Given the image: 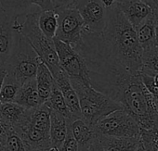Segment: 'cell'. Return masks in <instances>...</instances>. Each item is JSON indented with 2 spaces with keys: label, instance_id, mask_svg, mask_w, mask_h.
Returning a JSON list of instances; mask_svg holds the SVG:
<instances>
[{
  "label": "cell",
  "instance_id": "3",
  "mask_svg": "<svg viewBox=\"0 0 158 151\" xmlns=\"http://www.w3.org/2000/svg\"><path fill=\"white\" fill-rule=\"evenodd\" d=\"M15 29L14 46L9 59L5 63L8 76L23 85V84L35 79L41 60L28 39L16 26Z\"/></svg>",
  "mask_w": 158,
  "mask_h": 151
},
{
  "label": "cell",
  "instance_id": "24",
  "mask_svg": "<svg viewBox=\"0 0 158 151\" xmlns=\"http://www.w3.org/2000/svg\"><path fill=\"white\" fill-rule=\"evenodd\" d=\"M140 142L143 144L146 151H158V129L141 130Z\"/></svg>",
  "mask_w": 158,
  "mask_h": 151
},
{
  "label": "cell",
  "instance_id": "1",
  "mask_svg": "<svg viewBox=\"0 0 158 151\" xmlns=\"http://www.w3.org/2000/svg\"><path fill=\"white\" fill-rule=\"evenodd\" d=\"M107 10L106 25L101 34L106 49L128 71L140 74L143 49L135 27L127 20L117 4Z\"/></svg>",
  "mask_w": 158,
  "mask_h": 151
},
{
  "label": "cell",
  "instance_id": "34",
  "mask_svg": "<svg viewBox=\"0 0 158 151\" xmlns=\"http://www.w3.org/2000/svg\"><path fill=\"white\" fill-rule=\"evenodd\" d=\"M50 148V147H49ZM49 148H32L29 151H48Z\"/></svg>",
  "mask_w": 158,
  "mask_h": 151
},
{
  "label": "cell",
  "instance_id": "4",
  "mask_svg": "<svg viewBox=\"0 0 158 151\" xmlns=\"http://www.w3.org/2000/svg\"><path fill=\"white\" fill-rule=\"evenodd\" d=\"M38 15L39 12L27 14L24 22H18L16 27L28 39L40 60L45 63L51 71L53 77H56L63 69L60 63L54 40L47 37L39 28Z\"/></svg>",
  "mask_w": 158,
  "mask_h": 151
},
{
  "label": "cell",
  "instance_id": "30",
  "mask_svg": "<svg viewBox=\"0 0 158 151\" xmlns=\"http://www.w3.org/2000/svg\"><path fill=\"white\" fill-rule=\"evenodd\" d=\"M89 151H104L101 142L99 141V138H97L96 141L91 145V146H90Z\"/></svg>",
  "mask_w": 158,
  "mask_h": 151
},
{
  "label": "cell",
  "instance_id": "6",
  "mask_svg": "<svg viewBox=\"0 0 158 151\" xmlns=\"http://www.w3.org/2000/svg\"><path fill=\"white\" fill-rule=\"evenodd\" d=\"M56 11L59 24L55 38L71 45L73 48L77 47L83 40L86 30L81 15L74 8L56 9Z\"/></svg>",
  "mask_w": 158,
  "mask_h": 151
},
{
  "label": "cell",
  "instance_id": "7",
  "mask_svg": "<svg viewBox=\"0 0 158 151\" xmlns=\"http://www.w3.org/2000/svg\"><path fill=\"white\" fill-rule=\"evenodd\" d=\"M53 40L60 66L69 75V77L90 84L89 70L83 56L71 45L57 38Z\"/></svg>",
  "mask_w": 158,
  "mask_h": 151
},
{
  "label": "cell",
  "instance_id": "36",
  "mask_svg": "<svg viewBox=\"0 0 158 151\" xmlns=\"http://www.w3.org/2000/svg\"><path fill=\"white\" fill-rule=\"evenodd\" d=\"M1 148H2V143L0 142V151H1Z\"/></svg>",
  "mask_w": 158,
  "mask_h": 151
},
{
  "label": "cell",
  "instance_id": "38",
  "mask_svg": "<svg viewBox=\"0 0 158 151\" xmlns=\"http://www.w3.org/2000/svg\"><path fill=\"white\" fill-rule=\"evenodd\" d=\"M156 128L158 129V120H157V125H156Z\"/></svg>",
  "mask_w": 158,
  "mask_h": 151
},
{
  "label": "cell",
  "instance_id": "28",
  "mask_svg": "<svg viewBox=\"0 0 158 151\" xmlns=\"http://www.w3.org/2000/svg\"><path fill=\"white\" fill-rule=\"evenodd\" d=\"M54 10L61 8H73L76 0H52Z\"/></svg>",
  "mask_w": 158,
  "mask_h": 151
},
{
  "label": "cell",
  "instance_id": "14",
  "mask_svg": "<svg viewBox=\"0 0 158 151\" xmlns=\"http://www.w3.org/2000/svg\"><path fill=\"white\" fill-rule=\"evenodd\" d=\"M15 102L26 109H35L44 104L40 97L35 79L31 80L21 86Z\"/></svg>",
  "mask_w": 158,
  "mask_h": 151
},
{
  "label": "cell",
  "instance_id": "35",
  "mask_svg": "<svg viewBox=\"0 0 158 151\" xmlns=\"http://www.w3.org/2000/svg\"><path fill=\"white\" fill-rule=\"evenodd\" d=\"M48 151H60V149H58V148H55V147H52V146H51V147L49 148V150H48Z\"/></svg>",
  "mask_w": 158,
  "mask_h": 151
},
{
  "label": "cell",
  "instance_id": "18",
  "mask_svg": "<svg viewBox=\"0 0 158 151\" xmlns=\"http://www.w3.org/2000/svg\"><path fill=\"white\" fill-rule=\"evenodd\" d=\"M104 151H136L140 138H118L104 136L98 133Z\"/></svg>",
  "mask_w": 158,
  "mask_h": 151
},
{
  "label": "cell",
  "instance_id": "22",
  "mask_svg": "<svg viewBox=\"0 0 158 151\" xmlns=\"http://www.w3.org/2000/svg\"><path fill=\"white\" fill-rule=\"evenodd\" d=\"M22 85L10 76H6L3 85L0 90V103L15 102Z\"/></svg>",
  "mask_w": 158,
  "mask_h": 151
},
{
  "label": "cell",
  "instance_id": "8",
  "mask_svg": "<svg viewBox=\"0 0 158 151\" xmlns=\"http://www.w3.org/2000/svg\"><path fill=\"white\" fill-rule=\"evenodd\" d=\"M81 15L89 32L101 34L106 25L108 10L102 0H76L73 7Z\"/></svg>",
  "mask_w": 158,
  "mask_h": 151
},
{
  "label": "cell",
  "instance_id": "25",
  "mask_svg": "<svg viewBox=\"0 0 158 151\" xmlns=\"http://www.w3.org/2000/svg\"><path fill=\"white\" fill-rule=\"evenodd\" d=\"M142 70L158 73V47L143 51Z\"/></svg>",
  "mask_w": 158,
  "mask_h": 151
},
{
  "label": "cell",
  "instance_id": "23",
  "mask_svg": "<svg viewBox=\"0 0 158 151\" xmlns=\"http://www.w3.org/2000/svg\"><path fill=\"white\" fill-rule=\"evenodd\" d=\"M28 145L25 144L23 139L12 130L5 141L2 143L1 151H29Z\"/></svg>",
  "mask_w": 158,
  "mask_h": 151
},
{
  "label": "cell",
  "instance_id": "16",
  "mask_svg": "<svg viewBox=\"0 0 158 151\" xmlns=\"http://www.w3.org/2000/svg\"><path fill=\"white\" fill-rule=\"evenodd\" d=\"M28 110L16 102L0 103V119L14 130L23 121Z\"/></svg>",
  "mask_w": 158,
  "mask_h": 151
},
{
  "label": "cell",
  "instance_id": "2",
  "mask_svg": "<svg viewBox=\"0 0 158 151\" xmlns=\"http://www.w3.org/2000/svg\"><path fill=\"white\" fill-rule=\"evenodd\" d=\"M70 80L80 102L82 118L90 125L95 126L111 113L124 109L120 103L95 89L91 84L77 79Z\"/></svg>",
  "mask_w": 158,
  "mask_h": 151
},
{
  "label": "cell",
  "instance_id": "26",
  "mask_svg": "<svg viewBox=\"0 0 158 151\" xmlns=\"http://www.w3.org/2000/svg\"><path fill=\"white\" fill-rule=\"evenodd\" d=\"M140 76L148 91L155 99H158V73L142 70Z\"/></svg>",
  "mask_w": 158,
  "mask_h": 151
},
{
  "label": "cell",
  "instance_id": "12",
  "mask_svg": "<svg viewBox=\"0 0 158 151\" xmlns=\"http://www.w3.org/2000/svg\"><path fill=\"white\" fill-rule=\"evenodd\" d=\"M116 4L127 20L135 28L153 13L152 9L142 0H118Z\"/></svg>",
  "mask_w": 158,
  "mask_h": 151
},
{
  "label": "cell",
  "instance_id": "13",
  "mask_svg": "<svg viewBox=\"0 0 158 151\" xmlns=\"http://www.w3.org/2000/svg\"><path fill=\"white\" fill-rule=\"evenodd\" d=\"M58 86L60 87L63 97L66 101V104L69 108V110L71 112L72 118H81V108H80V102L77 96V93L75 89L73 88L69 75L66 73L64 70H62L56 77H54Z\"/></svg>",
  "mask_w": 158,
  "mask_h": 151
},
{
  "label": "cell",
  "instance_id": "32",
  "mask_svg": "<svg viewBox=\"0 0 158 151\" xmlns=\"http://www.w3.org/2000/svg\"><path fill=\"white\" fill-rule=\"evenodd\" d=\"M145 3H147L152 10H158V0H142Z\"/></svg>",
  "mask_w": 158,
  "mask_h": 151
},
{
  "label": "cell",
  "instance_id": "20",
  "mask_svg": "<svg viewBox=\"0 0 158 151\" xmlns=\"http://www.w3.org/2000/svg\"><path fill=\"white\" fill-rule=\"evenodd\" d=\"M58 13L56 10L40 11L38 15V25L42 33L49 39L56 37L58 30Z\"/></svg>",
  "mask_w": 158,
  "mask_h": 151
},
{
  "label": "cell",
  "instance_id": "17",
  "mask_svg": "<svg viewBox=\"0 0 158 151\" xmlns=\"http://www.w3.org/2000/svg\"><path fill=\"white\" fill-rule=\"evenodd\" d=\"M136 29L139 42L143 51L156 47L155 46V17L152 13Z\"/></svg>",
  "mask_w": 158,
  "mask_h": 151
},
{
  "label": "cell",
  "instance_id": "37",
  "mask_svg": "<svg viewBox=\"0 0 158 151\" xmlns=\"http://www.w3.org/2000/svg\"><path fill=\"white\" fill-rule=\"evenodd\" d=\"M156 106H157V110H158V99H156Z\"/></svg>",
  "mask_w": 158,
  "mask_h": 151
},
{
  "label": "cell",
  "instance_id": "29",
  "mask_svg": "<svg viewBox=\"0 0 158 151\" xmlns=\"http://www.w3.org/2000/svg\"><path fill=\"white\" fill-rule=\"evenodd\" d=\"M7 75H8V71H7L6 63L0 62V90H1V87L3 85V83L5 81V78Z\"/></svg>",
  "mask_w": 158,
  "mask_h": 151
},
{
  "label": "cell",
  "instance_id": "33",
  "mask_svg": "<svg viewBox=\"0 0 158 151\" xmlns=\"http://www.w3.org/2000/svg\"><path fill=\"white\" fill-rule=\"evenodd\" d=\"M136 151H146V149H145V147H144L143 144H142L140 141H139V145H138V147H137Z\"/></svg>",
  "mask_w": 158,
  "mask_h": 151
},
{
  "label": "cell",
  "instance_id": "31",
  "mask_svg": "<svg viewBox=\"0 0 158 151\" xmlns=\"http://www.w3.org/2000/svg\"><path fill=\"white\" fill-rule=\"evenodd\" d=\"M155 17V46L158 47V10L153 11Z\"/></svg>",
  "mask_w": 158,
  "mask_h": 151
},
{
  "label": "cell",
  "instance_id": "27",
  "mask_svg": "<svg viewBox=\"0 0 158 151\" xmlns=\"http://www.w3.org/2000/svg\"><path fill=\"white\" fill-rule=\"evenodd\" d=\"M60 151H80L79 150V145L78 143L76 142L75 138L73 137L70 128L68 129V133L67 136L62 143Z\"/></svg>",
  "mask_w": 158,
  "mask_h": 151
},
{
  "label": "cell",
  "instance_id": "10",
  "mask_svg": "<svg viewBox=\"0 0 158 151\" xmlns=\"http://www.w3.org/2000/svg\"><path fill=\"white\" fill-rule=\"evenodd\" d=\"M17 22L18 19L0 9V62H6L12 52Z\"/></svg>",
  "mask_w": 158,
  "mask_h": 151
},
{
  "label": "cell",
  "instance_id": "5",
  "mask_svg": "<svg viewBox=\"0 0 158 151\" xmlns=\"http://www.w3.org/2000/svg\"><path fill=\"white\" fill-rule=\"evenodd\" d=\"M96 132L104 136L118 138H140L141 129L137 121L125 109L116 110L94 126Z\"/></svg>",
  "mask_w": 158,
  "mask_h": 151
},
{
  "label": "cell",
  "instance_id": "11",
  "mask_svg": "<svg viewBox=\"0 0 158 151\" xmlns=\"http://www.w3.org/2000/svg\"><path fill=\"white\" fill-rule=\"evenodd\" d=\"M69 128L79 145L80 151H89L91 145L98 138L94 126L81 118L69 119Z\"/></svg>",
  "mask_w": 158,
  "mask_h": 151
},
{
  "label": "cell",
  "instance_id": "21",
  "mask_svg": "<svg viewBox=\"0 0 158 151\" xmlns=\"http://www.w3.org/2000/svg\"><path fill=\"white\" fill-rule=\"evenodd\" d=\"M52 110H55L56 112L61 114L62 116L66 117L67 119H71L72 115L69 110V108L66 104V101L63 97V95L58 86L57 83H55L53 89L51 91V94L48 100L45 102Z\"/></svg>",
  "mask_w": 158,
  "mask_h": 151
},
{
  "label": "cell",
  "instance_id": "15",
  "mask_svg": "<svg viewBox=\"0 0 158 151\" xmlns=\"http://www.w3.org/2000/svg\"><path fill=\"white\" fill-rule=\"evenodd\" d=\"M69 129V119L51 109L50 113V142L51 146L60 149Z\"/></svg>",
  "mask_w": 158,
  "mask_h": 151
},
{
  "label": "cell",
  "instance_id": "19",
  "mask_svg": "<svg viewBox=\"0 0 158 151\" xmlns=\"http://www.w3.org/2000/svg\"><path fill=\"white\" fill-rule=\"evenodd\" d=\"M35 81H36L37 89H38L40 97L43 103H45L49 97L56 81L53 77L51 71L48 68V66L42 61L40 62L38 66Z\"/></svg>",
  "mask_w": 158,
  "mask_h": 151
},
{
  "label": "cell",
  "instance_id": "9",
  "mask_svg": "<svg viewBox=\"0 0 158 151\" xmlns=\"http://www.w3.org/2000/svg\"><path fill=\"white\" fill-rule=\"evenodd\" d=\"M34 7L40 11L54 10L52 0H0V9L15 19L35 12Z\"/></svg>",
  "mask_w": 158,
  "mask_h": 151
}]
</instances>
